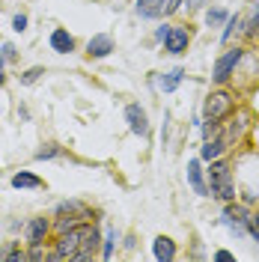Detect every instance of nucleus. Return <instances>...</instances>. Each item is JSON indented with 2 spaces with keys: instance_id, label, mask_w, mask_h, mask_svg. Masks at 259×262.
Here are the masks:
<instances>
[{
  "instance_id": "nucleus-1",
  "label": "nucleus",
  "mask_w": 259,
  "mask_h": 262,
  "mask_svg": "<svg viewBox=\"0 0 259 262\" xmlns=\"http://www.w3.org/2000/svg\"><path fill=\"white\" fill-rule=\"evenodd\" d=\"M209 196H218L221 203H232L235 200V182H232V173H229L227 161H211L209 167Z\"/></svg>"
},
{
  "instance_id": "nucleus-2",
  "label": "nucleus",
  "mask_w": 259,
  "mask_h": 262,
  "mask_svg": "<svg viewBox=\"0 0 259 262\" xmlns=\"http://www.w3.org/2000/svg\"><path fill=\"white\" fill-rule=\"evenodd\" d=\"M90 229H93L90 224H78V227L60 232V242H57V250L51 253V259H72V256L81 250V245L87 242Z\"/></svg>"
},
{
  "instance_id": "nucleus-3",
  "label": "nucleus",
  "mask_w": 259,
  "mask_h": 262,
  "mask_svg": "<svg viewBox=\"0 0 259 262\" xmlns=\"http://www.w3.org/2000/svg\"><path fill=\"white\" fill-rule=\"evenodd\" d=\"M232 104H235V101H232V96H229V93H224V90H218V93H211V96L206 98V104H203V116L218 122V119H224V116L232 111Z\"/></svg>"
},
{
  "instance_id": "nucleus-4",
  "label": "nucleus",
  "mask_w": 259,
  "mask_h": 262,
  "mask_svg": "<svg viewBox=\"0 0 259 262\" xmlns=\"http://www.w3.org/2000/svg\"><path fill=\"white\" fill-rule=\"evenodd\" d=\"M242 48H229L218 63H214V72H211V81L214 83H227L229 78H232V72H235V66H239V60H242Z\"/></svg>"
},
{
  "instance_id": "nucleus-5",
  "label": "nucleus",
  "mask_w": 259,
  "mask_h": 262,
  "mask_svg": "<svg viewBox=\"0 0 259 262\" xmlns=\"http://www.w3.org/2000/svg\"><path fill=\"white\" fill-rule=\"evenodd\" d=\"M247 217H250V212H247L244 206H235V200L227 203V209H224V224H227L235 235H244V232H247Z\"/></svg>"
},
{
  "instance_id": "nucleus-6",
  "label": "nucleus",
  "mask_w": 259,
  "mask_h": 262,
  "mask_svg": "<svg viewBox=\"0 0 259 262\" xmlns=\"http://www.w3.org/2000/svg\"><path fill=\"white\" fill-rule=\"evenodd\" d=\"M188 42H191V33L185 30V27H170L167 39H164V51L167 54H185Z\"/></svg>"
},
{
  "instance_id": "nucleus-7",
  "label": "nucleus",
  "mask_w": 259,
  "mask_h": 262,
  "mask_svg": "<svg viewBox=\"0 0 259 262\" xmlns=\"http://www.w3.org/2000/svg\"><path fill=\"white\" fill-rule=\"evenodd\" d=\"M125 119H128V128L134 131V134H140V137L149 134V116H146V111L140 104H128V107H125Z\"/></svg>"
},
{
  "instance_id": "nucleus-8",
  "label": "nucleus",
  "mask_w": 259,
  "mask_h": 262,
  "mask_svg": "<svg viewBox=\"0 0 259 262\" xmlns=\"http://www.w3.org/2000/svg\"><path fill=\"white\" fill-rule=\"evenodd\" d=\"M114 51V39L107 36V33H98V36H93L90 42H87V54L90 57H107Z\"/></svg>"
},
{
  "instance_id": "nucleus-9",
  "label": "nucleus",
  "mask_w": 259,
  "mask_h": 262,
  "mask_svg": "<svg viewBox=\"0 0 259 262\" xmlns=\"http://www.w3.org/2000/svg\"><path fill=\"white\" fill-rule=\"evenodd\" d=\"M152 253H155L158 262H170V259H176V245H173L167 235H158V238L152 242Z\"/></svg>"
},
{
  "instance_id": "nucleus-10",
  "label": "nucleus",
  "mask_w": 259,
  "mask_h": 262,
  "mask_svg": "<svg viewBox=\"0 0 259 262\" xmlns=\"http://www.w3.org/2000/svg\"><path fill=\"white\" fill-rule=\"evenodd\" d=\"M98 242H101V235H98V229L93 227V229H90V235H87V242L81 245V250H78L72 259H78V262L93 259V256H96V250H98Z\"/></svg>"
},
{
  "instance_id": "nucleus-11",
  "label": "nucleus",
  "mask_w": 259,
  "mask_h": 262,
  "mask_svg": "<svg viewBox=\"0 0 259 262\" xmlns=\"http://www.w3.org/2000/svg\"><path fill=\"white\" fill-rule=\"evenodd\" d=\"M48 229H51V224L45 217H33L30 224H27V242L30 245H42L45 235H48Z\"/></svg>"
},
{
  "instance_id": "nucleus-12",
  "label": "nucleus",
  "mask_w": 259,
  "mask_h": 262,
  "mask_svg": "<svg viewBox=\"0 0 259 262\" xmlns=\"http://www.w3.org/2000/svg\"><path fill=\"white\" fill-rule=\"evenodd\" d=\"M164 6H167V0H137L134 3V9H137L140 18H161Z\"/></svg>"
},
{
  "instance_id": "nucleus-13",
  "label": "nucleus",
  "mask_w": 259,
  "mask_h": 262,
  "mask_svg": "<svg viewBox=\"0 0 259 262\" xmlns=\"http://www.w3.org/2000/svg\"><path fill=\"white\" fill-rule=\"evenodd\" d=\"M51 48L57 51V54H69V51H75V39H72V33L63 30V27H57V30L51 33Z\"/></svg>"
},
{
  "instance_id": "nucleus-14",
  "label": "nucleus",
  "mask_w": 259,
  "mask_h": 262,
  "mask_svg": "<svg viewBox=\"0 0 259 262\" xmlns=\"http://www.w3.org/2000/svg\"><path fill=\"white\" fill-rule=\"evenodd\" d=\"M188 182L200 196H209V185L203 182V170H200V161H188Z\"/></svg>"
},
{
  "instance_id": "nucleus-15",
  "label": "nucleus",
  "mask_w": 259,
  "mask_h": 262,
  "mask_svg": "<svg viewBox=\"0 0 259 262\" xmlns=\"http://www.w3.org/2000/svg\"><path fill=\"white\" fill-rule=\"evenodd\" d=\"M224 146H227V140H224V137L206 140L203 149H200V158H203V161H214V158H221V155H224Z\"/></svg>"
},
{
  "instance_id": "nucleus-16",
  "label": "nucleus",
  "mask_w": 259,
  "mask_h": 262,
  "mask_svg": "<svg viewBox=\"0 0 259 262\" xmlns=\"http://www.w3.org/2000/svg\"><path fill=\"white\" fill-rule=\"evenodd\" d=\"M182 78H185V72H182V69H173V72H167V75H161V78H158V90H164V93H173L179 83H182Z\"/></svg>"
},
{
  "instance_id": "nucleus-17",
  "label": "nucleus",
  "mask_w": 259,
  "mask_h": 262,
  "mask_svg": "<svg viewBox=\"0 0 259 262\" xmlns=\"http://www.w3.org/2000/svg\"><path fill=\"white\" fill-rule=\"evenodd\" d=\"M12 188H42V179L39 176H33V173H15L12 176Z\"/></svg>"
},
{
  "instance_id": "nucleus-18",
  "label": "nucleus",
  "mask_w": 259,
  "mask_h": 262,
  "mask_svg": "<svg viewBox=\"0 0 259 262\" xmlns=\"http://www.w3.org/2000/svg\"><path fill=\"white\" fill-rule=\"evenodd\" d=\"M42 75H45V69H42V66H33V69H27V72H21V83L30 86V83H36Z\"/></svg>"
},
{
  "instance_id": "nucleus-19",
  "label": "nucleus",
  "mask_w": 259,
  "mask_h": 262,
  "mask_svg": "<svg viewBox=\"0 0 259 262\" xmlns=\"http://www.w3.org/2000/svg\"><path fill=\"white\" fill-rule=\"evenodd\" d=\"M227 9H209L206 12V21H209L211 27H218V24H227Z\"/></svg>"
},
{
  "instance_id": "nucleus-20",
  "label": "nucleus",
  "mask_w": 259,
  "mask_h": 262,
  "mask_svg": "<svg viewBox=\"0 0 259 262\" xmlns=\"http://www.w3.org/2000/svg\"><path fill=\"white\" fill-rule=\"evenodd\" d=\"M239 27H242V18H239V15H229L227 18V27H224V33H221V42H229L232 30H239Z\"/></svg>"
},
{
  "instance_id": "nucleus-21",
  "label": "nucleus",
  "mask_w": 259,
  "mask_h": 262,
  "mask_svg": "<svg viewBox=\"0 0 259 262\" xmlns=\"http://www.w3.org/2000/svg\"><path fill=\"white\" fill-rule=\"evenodd\" d=\"M114 242H116V229H107V235H104V247H101V256H104V259L114 256Z\"/></svg>"
},
{
  "instance_id": "nucleus-22",
  "label": "nucleus",
  "mask_w": 259,
  "mask_h": 262,
  "mask_svg": "<svg viewBox=\"0 0 259 262\" xmlns=\"http://www.w3.org/2000/svg\"><path fill=\"white\" fill-rule=\"evenodd\" d=\"M57 155H60V146H54V143H48V146H42L39 152H36L39 161H45V158H57Z\"/></svg>"
},
{
  "instance_id": "nucleus-23",
  "label": "nucleus",
  "mask_w": 259,
  "mask_h": 262,
  "mask_svg": "<svg viewBox=\"0 0 259 262\" xmlns=\"http://www.w3.org/2000/svg\"><path fill=\"white\" fill-rule=\"evenodd\" d=\"M247 232L259 242V214H250V217H247Z\"/></svg>"
},
{
  "instance_id": "nucleus-24",
  "label": "nucleus",
  "mask_w": 259,
  "mask_h": 262,
  "mask_svg": "<svg viewBox=\"0 0 259 262\" xmlns=\"http://www.w3.org/2000/svg\"><path fill=\"white\" fill-rule=\"evenodd\" d=\"M12 30H15V33L27 30V15H15V18H12Z\"/></svg>"
},
{
  "instance_id": "nucleus-25",
  "label": "nucleus",
  "mask_w": 259,
  "mask_h": 262,
  "mask_svg": "<svg viewBox=\"0 0 259 262\" xmlns=\"http://www.w3.org/2000/svg\"><path fill=\"white\" fill-rule=\"evenodd\" d=\"M182 3H185V0H167V6H164V15H173Z\"/></svg>"
},
{
  "instance_id": "nucleus-26",
  "label": "nucleus",
  "mask_w": 259,
  "mask_h": 262,
  "mask_svg": "<svg viewBox=\"0 0 259 262\" xmlns=\"http://www.w3.org/2000/svg\"><path fill=\"white\" fill-rule=\"evenodd\" d=\"M30 259H45V250H42V245H33V250L27 253Z\"/></svg>"
},
{
  "instance_id": "nucleus-27",
  "label": "nucleus",
  "mask_w": 259,
  "mask_h": 262,
  "mask_svg": "<svg viewBox=\"0 0 259 262\" xmlns=\"http://www.w3.org/2000/svg\"><path fill=\"white\" fill-rule=\"evenodd\" d=\"M0 54H3V57H6V60H12V57H15V48H12V45H9V42H6V45H3V48H0Z\"/></svg>"
},
{
  "instance_id": "nucleus-28",
  "label": "nucleus",
  "mask_w": 259,
  "mask_h": 262,
  "mask_svg": "<svg viewBox=\"0 0 259 262\" xmlns=\"http://www.w3.org/2000/svg\"><path fill=\"white\" fill-rule=\"evenodd\" d=\"M167 33H170V27L164 24V27H158V30H155V39H158V42H164V39H167Z\"/></svg>"
},
{
  "instance_id": "nucleus-29",
  "label": "nucleus",
  "mask_w": 259,
  "mask_h": 262,
  "mask_svg": "<svg viewBox=\"0 0 259 262\" xmlns=\"http://www.w3.org/2000/svg\"><path fill=\"white\" fill-rule=\"evenodd\" d=\"M214 259H221V262H229V259H232V253H229V250H218V253H214Z\"/></svg>"
},
{
  "instance_id": "nucleus-30",
  "label": "nucleus",
  "mask_w": 259,
  "mask_h": 262,
  "mask_svg": "<svg viewBox=\"0 0 259 262\" xmlns=\"http://www.w3.org/2000/svg\"><path fill=\"white\" fill-rule=\"evenodd\" d=\"M3 60H6V57H3V54H0V86H3V83H6V75H3Z\"/></svg>"
},
{
  "instance_id": "nucleus-31",
  "label": "nucleus",
  "mask_w": 259,
  "mask_h": 262,
  "mask_svg": "<svg viewBox=\"0 0 259 262\" xmlns=\"http://www.w3.org/2000/svg\"><path fill=\"white\" fill-rule=\"evenodd\" d=\"M256 18H259V3H256Z\"/></svg>"
},
{
  "instance_id": "nucleus-32",
  "label": "nucleus",
  "mask_w": 259,
  "mask_h": 262,
  "mask_svg": "<svg viewBox=\"0 0 259 262\" xmlns=\"http://www.w3.org/2000/svg\"><path fill=\"white\" fill-rule=\"evenodd\" d=\"M197 3H206V0H197Z\"/></svg>"
}]
</instances>
